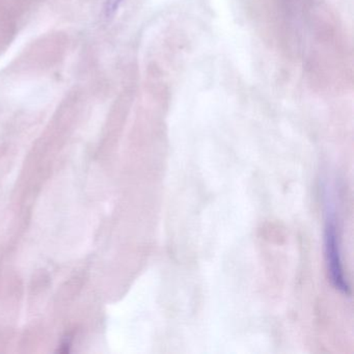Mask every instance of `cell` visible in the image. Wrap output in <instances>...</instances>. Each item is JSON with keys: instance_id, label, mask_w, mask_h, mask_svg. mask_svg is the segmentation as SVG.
I'll return each instance as SVG.
<instances>
[{"instance_id": "2", "label": "cell", "mask_w": 354, "mask_h": 354, "mask_svg": "<svg viewBox=\"0 0 354 354\" xmlns=\"http://www.w3.org/2000/svg\"><path fill=\"white\" fill-rule=\"evenodd\" d=\"M124 0H105L104 12L106 18H111L119 11Z\"/></svg>"}, {"instance_id": "1", "label": "cell", "mask_w": 354, "mask_h": 354, "mask_svg": "<svg viewBox=\"0 0 354 354\" xmlns=\"http://www.w3.org/2000/svg\"><path fill=\"white\" fill-rule=\"evenodd\" d=\"M325 258L329 281L335 290L349 295L350 287L344 272L335 205L330 194H325Z\"/></svg>"}]
</instances>
